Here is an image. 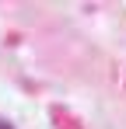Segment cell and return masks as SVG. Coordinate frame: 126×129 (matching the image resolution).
I'll return each instance as SVG.
<instances>
[{"label": "cell", "mask_w": 126, "mask_h": 129, "mask_svg": "<svg viewBox=\"0 0 126 129\" xmlns=\"http://www.w3.org/2000/svg\"><path fill=\"white\" fill-rule=\"evenodd\" d=\"M0 129H14V126H7V122H0Z\"/></svg>", "instance_id": "6da1fadb"}]
</instances>
